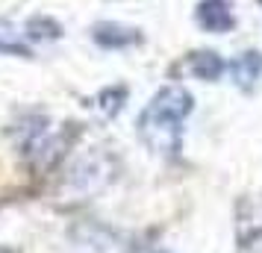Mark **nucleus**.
I'll use <instances>...</instances> for the list:
<instances>
[{"label": "nucleus", "mask_w": 262, "mask_h": 253, "mask_svg": "<svg viewBox=\"0 0 262 253\" xmlns=\"http://www.w3.org/2000/svg\"><path fill=\"white\" fill-rule=\"evenodd\" d=\"M191 68H194V74H198L201 80H215L218 74L224 71V62L218 59L215 53H198L194 62H191Z\"/></svg>", "instance_id": "obj_4"}, {"label": "nucleus", "mask_w": 262, "mask_h": 253, "mask_svg": "<svg viewBox=\"0 0 262 253\" xmlns=\"http://www.w3.org/2000/svg\"><path fill=\"white\" fill-rule=\"evenodd\" d=\"M230 71H233V80H236L238 85L250 88V85L259 80V74H262V56H256V53H245V56H238V59L230 65Z\"/></svg>", "instance_id": "obj_3"}, {"label": "nucleus", "mask_w": 262, "mask_h": 253, "mask_svg": "<svg viewBox=\"0 0 262 253\" xmlns=\"http://www.w3.org/2000/svg\"><path fill=\"white\" fill-rule=\"evenodd\" d=\"M189 112L191 95L186 88L171 85L165 91H159L139 118V133L147 142V147H154L159 153H174L180 147V124Z\"/></svg>", "instance_id": "obj_1"}, {"label": "nucleus", "mask_w": 262, "mask_h": 253, "mask_svg": "<svg viewBox=\"0 0 262 253\" xmlns=\"http://www.w3.org/2000/svg\"><path fill=\"white\" fill-rule=\"evenodd\" d=\"M198 21H201L206 30L221 33V30H230V27H233V15H230L224 0H203L201 9H198Z\"/></svg>", "instance_id": "obj_2"}]
</instances>
